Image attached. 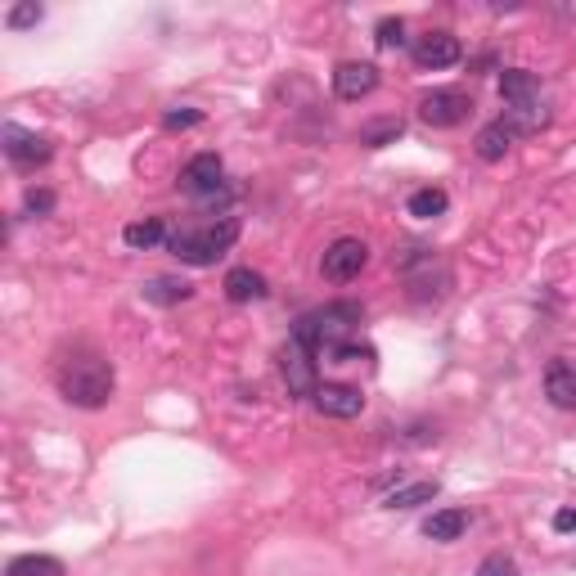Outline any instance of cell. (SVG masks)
Here are the masks:
<instances>
[{"label":"cell","mask_w":576,"mask_h":576,"mask_svg":"<svg viewBox=\"0 0 576 576\" xmlns=\"http://www.w3.org/2000/svg\"><path fill=\"white\" fill-rule=\"evenodd\" d=\"M113 365L95 351H77L59 365V396L77 410H104L113 401Z\"/></svg>","instance_id":"1"},{"label":"cell","mask_w":576,"mask_h":576,"mask_svg":"<svg viewBox=\"0 0 576 576\" xmlns=\"http://www.w3.org/2000/svg\"><path fill=\"white\" fill-rule=\"evenodd\" d=\"M239 239V221L234 216H216V221H203V225H185L167 239L171 257L185 261V266H216V257L234 248Z\"/></svg>","instance_id":"2"},{"label":"cell","mask_w":576,"mask_h":576,"mask_svg":"<svg viewBox=\"0 0 576 576\" xmlns=\"http://www.w3.org/2000/svg\"><path fill=\"white\" fill-rule=\"evenodd\" d=\"M360 324V306H351V302H333V306H324V311H311V315H302L297 320V329H293V338L302 342V347H311L315 356H329L338 342H347V333Z\"/></svg>","instance_id":"3"},{"label":"cell","mask_w":576,"mask_h":576,"mask_svg":"<svg viewBox=\"0 0 576 576\" xmlns=\"http://www.w3.org/2000/svg\"><path fill=\"white\" fill-rule=\"evenodd\" d=\"M365 266H369L365 239H333L329 248H324V257H320L324 279H333V284H351Z\"/></svg>","instance_id":"4"},{"label":"cell","mask_w":576,"mask_h":576,"mask_svg":"<svg viewBox=\"0 0 576 576\" xmlns=\"http://www.w3.org/2000/svg\"><path fill=\"white\" fill-rule=\"evenodd\" d=\"M473 113V99L464 95V90H450V86H437V90H428V95L419 99V117L428 126H459L464 117Z\"/></svg>","instance_id":"5"},{"label":"cell","mask_w":576,"mask_h":576,"mask_svg":"<svg viewBox=\"0 0 576 576\" xmlns=\"http://www.w3.org/2000/svg\"><path fill=\"white\" fill-rule=\"evenodd\" d=\"M279 369H284V383L293 396H315V387H320V378H315V351L302 347V342H288L284 351H279Z\"/></svg>","instance_id":"6"},{"label":"cell","mask_w":576,"mask_h":576,"mask_svg":"<svg viewBox=\"0 0 576 576\" xmlns=\"http://www.w3.org/2000/svg\"><path fill=\"white\" fill-rule=\"evenodd\" d=\"M221 176H225V162L221 153H194L180 171V189L185 194H198V198H216L221 194Z\"/></svg>","instance_id":"7"},{"label":"cell","mask_w":576,"mask_h":576,"mask_svg":"<svg viewBox=\"0 0 576 576\" xmlns=\"http://www.w3.org/2000/svg\"><path fill=\"white\" fill-rule=\"evenodd\" d=\"M54 153V144L45 135H32V131H18V126H5V158L14 162L18 171H32V167H45Z\"/></svg>","instance_id":"8"},{"label":"cell","mask_w":576,"mask_h":576,"mask_svg":"<svg viewBox=\"0 0 576 576\" xmlns=\"http://www.w3.org/2000/svg\"><path fill=\"white\" fill-rule=\"evenodd\" d=\"M311 401H315V410L329 414V419H356V414L365 410V392L351 383H320Z\"/></svg>","instance_id":"9"},{"label":"cell","mask_w":576,"mask_h":576,"mask_svg":"<svg viewBox=\"0 0 576 576\" xmlns=\"http://www.w3.org/2000/svg\"><path fill=\"white\" fill-rule=\"evenodd\" d=\"M374 86H378V68H374V63H356V59H351V63H338V68H333V95L347 99V104L374 95Z\"/></svg>","instance_id":"10"},{"label":"cell","mask_w":576,"mask_h":576,"mask_svg":"<svg viewBox=\"0 0 576 576\" xmlns=\"http://www.w3.org/2000/svg\"><path fill=\"white\" fill-rule=\"evenodd\" d=\"M545 396L554 410H576V360L554 356L545 369Z\"/></svg>","instance_id":"11"},{"label":"cell","mask_w":576,"mask_h":576,"mask_svg":"<svg viewBox=\"0 0 576 576\" xmlns=\"http://www.w3.org/2000/svg\"><path fill=\"white\" fill-rule=\"evenodd\" d=\"M459 36H450V32H428V36H419L414 41V63H419L423 72H437V68H450V63H459Z\"/></svg>","instance_id":"12"},{"label":"cell","mask_w":576,"mask_h":576,"mask_svg":"<svg viewBox=\"0 0 576 576\" xmlns=\"http://www.w3.org/2000/svg\"><path fill=\"white\" fill-rule=\"evenodd\" d=\"M500 99H504L509 108L540 104V81H536V72H527V68H509V72H500Z\"/></svg>","instance_id":"13"},{"label":"cell","mask_w":576,"mask_h":576,"mask_svg":"<svg viewBox=\"0 0 576 576\" xmlns=\"http://www.w3.org/2000/svg\"><path fill=\"white\" fill-rule=\"evenodd\" d=\"M221 288H225L230 302H257V297H266V275L252 270V266H234Z\"/></svg>","instance_id":"14"},{"label":"cell","mask_w":576,"mask_h":576,"mask_svg":"<svg viewBox=\"0 0 576 576\" xmlns=\"http://www.w3.org/2000/svg\"><path fill=\"white\" fill-rule=\"evenodd\" d=\"M468 531V509H437L428 522H423V536L437 540V545H450Z\"/></svg>","instance_id":"15"},{"label":"cell","mask_w":576,"mask_h":576,"mask_svg":"<svg viewBox=\"0 0 576 576\" xmlns=\"http://www.w3.org/2000/svg\"><path fill=\"white\" fill-rule=\"evenodd\" d=\"M509 144H513L509 126H504V122H486L482 131H477L473 149H477V158H482V162H500L504 153H509Z\"/></svg>","instance_id":"16"},{"label":"cell","mask_w":576,"mask_h":576,"mask_svg":"<svg viewBox=\"0 0 576 576\" xmlns=\"http://www.w3.org/2000/svg\"><path fill=\"white\" fill-rule=\"evenodd\" d=\"M162 239H171L167 225H162V216H144V221H131V225L122 230V243H126V248H135V252L158 248Z\"/></svg>","instance_id":"17"},{"label":"cell","mask_w":576,"mask_h":576,"mask_svg":"<svg viewBox=\"0 0 576 576\" xmlns=\"http://www.w3.org/2000/svg\"><path fill=\"white\" fill-rule=\"evenodd\" d=\"M405 207H410V216H419V221H432V216H441L450 207V198L441 185H423V189H414Z\"/></svg>","instance_id":"18"},{"label":"cell","mask_w":576,"mask_h":576,"mask_svg":"<svg viewBox=\"0 0 576 576\" xmlns=\"http://www.w3.org/2000/svg\"><path fill=\"white\" fill-rule=\"evenodd\" d=\"M437 500V482H410V486H396L387 495V509H419V504H432Z\"/></svg>","instance_id":"19"},{"label":"cell","mask_w":576,"mask_h":576,"mask_svg":"<svg viewBox=\"0 0 576 576\" xmlns=\"http://www.w3.org/2000/svg\"><path fill=\"white\" fill-rule=\"evenodd\" d=\"M401 131H405V122H401V117H383V122H365V126H360V144H365V149H383V144H396V140H401Z\"/></svg>","instance_id":"20"},{"label":"cell","mask_w":576,"mask_h":576,"mask_svg":"<svg viewBox=\"0 0 576 576\" xmlns=\"http://www.w3.org/2000/svg\"><path fill=\"white\" fill-rule=\"evenodd\" d=\"M9 576H63V567L50 554H23L9 563Z\"/></svg>","instance_id":"21"},{"label":"cell","mask_w":576,"mask_h":576,"mask_svg":"<svg viewBox=\"0 0 576 576\" xmlns=\"http://www.w3.org/2000/svg\"><path fill=\"white\" fill-rule=\"evenodd\" d=\"M189 293H194V288H189L185 279H149V284H144V297H149V302H162V306L185 302Z\"/></svg>","instance_id":"22"},{"label":"cell","mask_w":576,"mask_h":576,"mask_svg":"<svg viewBox=\"0 0 576 576\" xmlns=\"http://www.w3.org/2000/svg\"><path fill=\"white\" fill-rule=\"evenodd\" d=\"M374 41H378V50H396V45H405V23L401 18H383V23L374 27Z\"/></svg>","instance_id":"23"},{"label":"cell","mask_w":576,"mask_h":576,"mask_svg":"<svg viewBox=\"0 0 576 576\" xmlns=\"http://www.w3.org/2000/svg\"><path fill=\"white\" fill-rule=\"evenodd\" d=\"M473 576H522V572H518V563H513L509 554H486Z\"/></svg>","instance_id":"24"},{"label":"cell","mask_w":576,"mask_h":576,"mask_svg":"<svg viewBox=\"0 0 576 576\" xmlns=\"http://www.w3.org/2000/svg\"><path fill=\"white\" fill-rule=\"evenodd\" d=\"M41 18H45V9L36 5V0H27V5H14V9H9L5 23L18 32V27H32V23H41Z\"/></svg>","instance_id":"25"},{"label":"cell","mask_w":576,"mask_h":576,"mask_svg":"<svg viewBox=\"0 0 576 576\" xmlns=\"http://www.w3.org/2000/svg\"><path fill=\"white\" fill-rule=\"evenodd\" d=\"M203 122V113H198V108H171L167 117H162V126H167V131H185V126H198Z\"/></svg>","instance_id":"26"},{"label":"cell","mask_w":576,"mask_h":576,"mask_svg":"<svg viewBox=\"0 0 576 576\" xmlns=\"http://www.w3.org/2000/svg\"><path fill=\"white\" fill-rule=\"evenodd\" d=\"M50 207H54V194H50V189H27V212L45 216Z\"/></svg>","instance_id":"27"},{"label":"cell","mask_w":576,"mask_h":576,"mask_svg":"<svg viewBox=\"0 0 576 576\" xmlns=\"http://www.w3.org/2000/svg\"><path fill=\"white\" fill-rule=\"evenodd\" d=\"M554 531H576V509H558L554 513Z\"/></svg>","instance_id":"28"}]
</instances>
